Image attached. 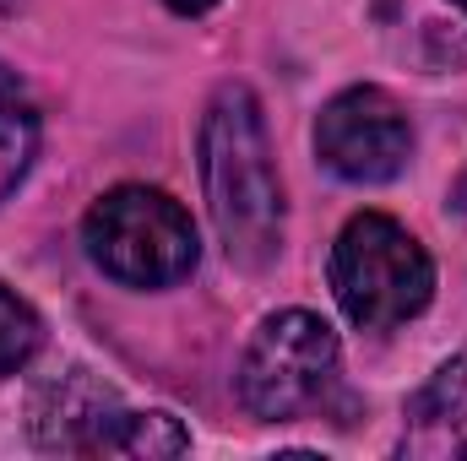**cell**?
Segmentation results:
<instances>
[{
  "instance_id": "7",
  "label": "cell",
  "mask_w": 467,
  "mask_h": 461,
  "mask_svg": "<svg viewBox=\"0 0 467 461\" xmlns=\"http://www.w3.org/2000/svg\"><path fill=\"white\" fill-rule=\"evenodd\" d=\"M38 158V109L11 66H0V201L27 179Z\"/></svg>"
},
{
  "instance_id": "4",
  "label": "cell",
  "mask_w": 467,
  "mask_h": 461,
  "mask_svg": "<svg viewBox=\"0 0 467 461\" xmlns=\"http://www.w3.org/2000/svg\"><path fill=\"white\" fill-rule=\"evenodd\" d=\"M332 385H337V337L321 315L283 310L261 321L239 364V402L255 418L266 424L305 418L332 396Z\"/></svg>"
},
{
  "instance_id": "8",
  "label": "cell",
  "mask_w": 467,
  "mask_h": 461,
  "mask_svg": "<svg viewBox=\"0 0 467 461\" xmlns=\"http://www.w3.org/2000/svg\"><path fill=\"white\" fill-rule=\"evenodd\" d=\"M38 347H44V321H38V310H33L16 288L0 282V380L16 374V369H27Z\"/></svg>"
},
{
  "instance_id": "10",
  "label": "cell",
  "mask_w": 467,
  "mask_h": 461,
  "mask_svg": "<svg viewBox=\"0 0 467 461\" xmlns=\"http://www.w3.org/2000/svg\"><path fill=\"white\" fill-rule=\"evenodd\" d=\"M16 5H22V0H0V11H16Z\"/></svg>"
},
{
  "instance_id": "2",
  "label": "cell",
  "mask_w": 467,
  "mask_h": 461,
  "mask_svg": "<svg viewBox=\"0 0 467 461\" xmlns=\"http://www.w3.org/2000/svg\"><path fill=\"white\" fill-rule=\"evenodd\" d=\"M82 244L93 266L125 288H169L191 277L202 255L191 212L152 185H119L99 196L82 218Z\"/></svg>"
},
{
  "instance_id": "1",
  "label": "cell",
  "mask_w": 467,
  "mask_h": 461,
  "mask_svg": "<svg viewBox=\"0 0 467 461\" xmlns=\"http://www.w3.org/2000/svg\"><path fill=\"white\" fill-rule=\"evenodd\" d=\"M202 185L234 266L266 271L283 250V179L266 119L244 82H223L202 119Z\"/></svg>"
},
{
  "instance_id": "9",
  "label": "cell",
  "mask_w": 467,
  "mask_h": 461,
  "mask_svg": "<svg viewBox=\"0 0 467 461\" xmlns=\"http://www.w3.org/2000/svg\"><path fill=\"white\" fill-rule=\"evenodd\" d=\"M169 5H174L180 16H202V11H213L218 0H169Z\"/></svg>"
},
{
  "instance_id": "5",
  "label": "cell",
  "mask_w": 467,
  "mask_h": 461,
  "mask_svg": "<svg viewBox=\"0 0 467 461\" xmlns=\"http://www.w3.org/2000/svg\"><path fill=\"white\" fill-rule=\"evenodd\" d=\"M316 152H321V163L337 179L380 185V179L402 174V163L413 152V125H408L402 104L391 93H380V87H348L316 119Z\"/></svg>"
},
{
  "instance_id": "3",
  "label": "cell",
  "mask_w": 467,
  "mask_h": 461,
  "mask_svg": "<svg viewBox=\"0 0 467 461\" xmlns=\"http://www.w3.org/2000/svg\"><path fill=\"white\" fill-rule=\"evenodd\" d=\"M332 293L353 326L391 332L413 321L435 293L424 244L386 212H358L332 244Z\"/></svg>"
},
{
  "instance_id": "6",
  "label": "cell",
  "mask_w": 467,
  "mask_h": 461,
  "mask_svg": "<svg viewBox=\"0 0 467 461\" xmlns=\"http://www.w3.org/2000/svg\"><path fill=\"white\" fill-rule=\"evenodd\" d=\"M402 451L419 461H462L467 456V353L446 358L419 396L408 402Z\"/></svg>"
},
{
  "instance_id": "11",
  "label": "cell",
  "mask_w": 467,
  "mask_h": 461,
  "mask_svg": "<svg viewBox=\"0 0 467 461\" xmlns=\"http://www.w3.org/2000/svg\"><path fill=\"white\" fill-rule=\"evenodd\" d=\"M457 5H462V11H467V0H457Z\"/></svg>"
}]
</instances>
